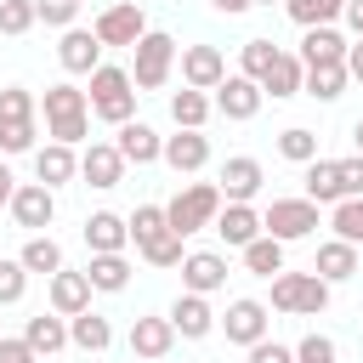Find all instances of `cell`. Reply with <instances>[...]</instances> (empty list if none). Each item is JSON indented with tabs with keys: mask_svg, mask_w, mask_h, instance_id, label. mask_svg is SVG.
<instances>
[{
	"mask_svg": "<svg viewBox=\"0 0 363 363\" xmlns=\"http://www.w3.org/2000/svg\"><path fill=\"white\" fill-rule=\"evenodd\" d=\"M136 79L125 74V68H96L91 74V113L96 119H108V125H130V113H136Z\"/></svg>",
	"mask_w": 363,
	"mask_h": 363,
	"instance_id": "6da1fadb",
	"label": "cell"
},
{
	"mask_svg": "<svg viewBox=\"0 0 363 363\" xmlns=\"http://www.w3.org/2000/svg\"><path fill=\"white\" fill-rule=\"evenodd\" d=\"M216 216H221V187L216 182H193V187H182L170 204H164V221H170V233H204V227H216Z\"/></svg>",
	"mask_w": 363,
	"mask_h": 363,
	"instance_id": "7a4b0ae2",
	"label": "cell"
},
{
	"mask_svg": "<svg viewBox=\"0 0 363 363\" xmlns=\"http://www.w3.org/2000/svg\"><path fill=\"white\" fill-rule=\"evenodd\" d=\"M85 108H91L85 91H74V85H45V130H51V142L74 147V142L85 136Z\"/></svg>",
	"mask_w": 363,
	"mask_h": 363,
	"instance_id": "3957f363",
	"label": "cell"
},
{
	"mask_svg": "<svg viewBox=\"0 0 363 363\" xmlns=\"http://www.w3.org/2000/svg\"><path fill=\"white\" fill-rule=\"evenodd\" d=\"M136 62H130V79H136V91H159L164 79H170V62H176V40L170 34H159V28H147L136 45Z\"/></svg>",
	"mask_w": 363,
	"mask_h": 363,
	"instance_id": "277c9868",
	"label": "cell"
},
{
	"mask_svg": "<svg viewBox=\"0 0 363 363\" xmlns=\"http://www.w3.org/2000/svg\"><path fill=\"white\" fill-rule=\"evenodd\" d=\"M272 306H278V312H306V318H318V312L329 306V284H323L318 272H278V278H272Z\"/></svg>",
	"mask_w": 363,
	"mask_h": 363,
	"instance_id": "5b68a950",
	"label": "cell"
},
{
	"mask_svg": "<svg viewBox=\"0 0 363 363\" xmlns=\"http://www.w3.org/2000/svg\"><path fill=\"white\" fill-rule=\"evenodd\" d=\"M261 227H267V238H278V244L306 238V233L318 227V204H312V199H272L267 216H261Z\"/></svg>",
	"mask_w": 363,
	"mask_h": 363,
	"instance_id": "8992f818",
	"label": "cell"
},
{
	"mask_svg": "<svg viewBox=\"0 0 363 363\" xmlns=\"http://www.w3.org/2000/svg\"><path fill=\"white\" fill-rule=\"evenodd\" d=\"M91 28H96V40H102V45H136V40L147 34V17H142V6H136V0H119V6H108Z\"/></svg>",
	"mask_w": 363,
	"mask_h": 363,
	"instance_id": "52a82bcc",
	"label": "cell"
},
{
	"mask_svg": "<svg viewBox=\"0 0 363 363\" xmlns=\"http://www.w3.org/2000/svg\"><path fill=\"white\" fill-rule=\"evenodd\" d=\"M261 79H250V74H227L221 85H216V113H227V119H255L261 113Z\"/></svg>",
	"mask_w": 363,
	"mask_h": 363,
	"instance_id": "ba28073f",
	"label": "cell"
},
{
	"mask_svg": "<svg viewBox=\"0 0 363 363\" xmlns=\"http://www.w3.org/2000/svg\"><path fill=\"white\" fill-rule=\"evenodd\" d=\"M79 176H85L91 187H102V193H108V187H119V182H125V153H119L113 142H91V147L79 153Z\"/></svg>",
	"mask_w": 363,
	"mask_h": 363,
	"instance_id": "9c48e42d",
	"label": "cell"
},
{
	"mask_svg": "<svg viewBox=\"0 0 363 363\" xmlns=\"http://www.w3.org/2000/svg\"><path fill=\"white\" fill-rule=\"evenodd\" d=\"M261 182H267V176H261V159L238 153V159H227V164H221V182H216V187H221V199H227V204H250V199L261 193Z\"/></svg>",
	"mask_w": 363,
	"mask_h": 363,
	"instance_id": "30bf717a",
	"label": "cell"
},
{
	"mask_svg": "<svg viewBox=\"0 0 363 363\" xmlns=\"http://www.w3.org/2000/svg\"><path fill=\"white\" fill-rule=\"evenodd\" d=\"M221 329H227L233 346H255V340H267V306L244 295V301H233V306L221 312Z\"/></svg>",
	"mask_w": 363,
	"mask_h": 363,
	"instance_id": "8fae6325",
	"label": "cell"
},
{
	"mask_svg": "<svg viewBox=\"0 0 363 363\" xmlns=\"http://www.w3.org/2000/svg\"><path fill=\"white\" fill-rule=\"evenodd\" d=\"M164 164H170L176 176L204 170V164H210V136H204V130H176V136H164Z\"/></svg>",
	"mask_w": 363,
	"mask_h": 363,
	"instance_id": "7c38bea8",
	"label": "cell"
},
{
	"mask_svg": "<svg viewBox=\"0 0 363 363\" xmlns=\"http://www.w3.org/2000/svg\"><path fill=\"white\" fill-rule=\"evenodd\" d=\"M11 216H17V227L40 233V227H51V216H57V193H51L45 182H28V187H17V199H11Z\"/></svg>",
	"mask_w": 363,
	"mask_h": 363,
	"instance_id": "4fadbf2b",
	"label": "cell"
},
{
	"mask_svg": "<svg viewBox=\"0 0 363 363\" xmlns=\"http://www.w3.org/2000/svg\"><path fill=\"white\" fill-rule=\"evenodd\" d=\"M85 244H91V255H125L130 221L113 216V210H96V216H85Z\"/></svg>",
	"mask_w": 363,
	"mask_h": 363,
	"instance_id": "5bb4252c",
	"label": "cell"
},
{
	"mask_svg": "<svg viewBox=\"0 0 363 363\" xmlns=\"http://www.w3.org/2000/svg\"><path fill=\"white\" fill-rule=\"evenodd\" d=\"M170 346H176V323H170V318H136V323H130V352H136L142 363L170 357Z\"/></svg>",
	"mask_w": 363,
	"mask_h": 363,
	"instance_id": "9a60e30c",
	"label": "cell"
},
{
	"mask_svg": "<svg viewBox=\"0 0 363 363\" xmlns=\"http://www.w3.org/2000/svg\"><path fill=\"white\" fill-rule=\"evenodd\" d=\"M57 57H62L68 74H96V68H102V40H96V28H68L62 45H57Z\"/></svg>",
	"mask_w": 363,
	"mask_h": 363,
	"instance_id": "2e32d148",
	"label": "cell"
},
{
	"mask_svg": "<svg viewBox=\"0 0 363 363\" xmlns=\"http://www.w3.org/2000/svg\"><path fill=\"white\" fill-rule=\"evenodd\" d=\"M182 79H187L193 91H216V85L227 79L221 51H216V45H187V51H182Z\"/></svg>",
	"mask_w": 363,
	"mask_h": 363,
	"instance_id": "e0dca14e",
	"label": "cell"
},
{
	"mask_svg": "<svg viewBox=\"0 0 363 363\" xmlns=\"http://www.w3.org/2000/svg\"><path fill=\"white\" fill-rule=\"evenodd\" d=\"M182 284H187V295H210V289L227 284V261H221L216 250H193V255L182 261Z\"/></svg>",
	"mask_w": 363,
	"mask_h": 363,
	"instance_id": "ac0fdd59",
	"label": "cell"
},
{
	"mask_svg": "<svg viewBox=\"0 0 363 363\" xmlns=\"http://www.w3.org/2000/svg\"><path fill=\"white\" fill-rule=\"evenodd\" d=\"M119 153H125V164H153V159H164V136L153 130V125H119V142H113Z\"/></svg>",
	"mask_w": 363,
	"mask_h": 363,
	"instance_id": "d6986e66",
	"label": "cell"
},
{
	"mask_svg": "<svg viewBox=\"0 0 363 363\" xmlns=\"http://www.w3.org/2000/svg\"><path fill=\"white\" fill-rule=\"evenodd\" d=\"M216 233L233 244V250H250L267 227H261V216L250 210V204H221V216H216Z\"/></svg>",
	"mask_w": 363,
	"mask_h": 363,
	"instance_id": "ffe728a7",
	"label": "cell"
},
{
	"mask_svg": "<svg viewBox=\"0 0 363 363\" xmlns=\"http://www.w3.org/2000/svg\"><path fill=\"white\" fill-rule=\"evenodd\" d=\"M51 312H57V318L91 312V278H85V272H57V278H51Z\"/></svg>",
	"mask_w": 363,
	"mask_h": 363,
	"instance_id": "44dd1931",
	"label": "cell"
},
{
	"mask_svg": "<svg viewBox=\"0 0 363 363\" xmlns=\"http://www.w3.org/2000/svg\"><path fill=\"white\" fill-rule=\"evenodd\" d=\"M170 323H176V335H182V340H204V335L216 329V312H210V301H204V295H182V301L170 306Z\"/></svg>",
	"mask_w": 363,
	"mask_h": 363,
	"instance_id": "7402d4cb",
	"label": "cell"
},
{
	"mask_svg": "<svg viewBox=\"0 0 363 363\" xmlns=\"http://www.w3.org/2000/svg\"><path fill=\"white\" fill-rule=\"evenodd\" d=\"M323 284H346L352 272H357V244H346V238H329V244H318V267H312Z\"/></svg>",
	"mask_w": 363,
	"mask_h": 363,
	"instance_id": "603a6c76",
	"label": "cell"
},
{
	"mask_svg": "<svg viewBox=\"0 0 363 363\" xmlns=\"http://www.w3.org/2000/svg\"><path fill=\"white\" fill-rule=\"evenodd\" d=\"M34 176H40L45 187H62V182H74V176H79V159H74V147H62V142L40 147V153H34Z\"/></svg>",
	"mask_w": 363,
	"mask_h": 363,
	"instance_id": "cb8c5ba5",
	"label": "cell"
},
{
	"mask_svg": "<svg viewBox=\"0 0 363 363\" xmlns=\"http://www.w3.org/2000/svg\"><path fill=\"white\" fill-rule=\"evenodd\" d=\"M346 45H352V40H340L335 28H306V40H301V68H318V62H346Z\"/></svg>",
	"mask_w": 363,
	"mask_h": 363,
	"instance_id": "d4e9b609",
	"label": "cell"
},
{
	"mask_svg": "<svg viewBox=\"0 0 363 363\" xmlns=\"http://www.w3.org/2000/svg\"><path fill=\"white\" fill-rule=\"evenodd\" d=\"M306 199L312 204H340V159H312L306 164Z\"/></svg>",
	"mask_w": 363,
	"mask_h": 363,
	"instance_id": "484cf974",
	"label": "cell"
},
{
	"mask_svg": "<svg viewBox=\"0 0 363 363\" xmlns=\"http://www.w3.org/2000/svg\"><path fill=\"white\" fill-rule=\"evenodd\" d=\"M301 85H306V68H301V57H289V51H278V62L267 68V79H261V91H272V96L284 102V96H295Z\"/></svg>",
	"mask_w": 363,
	"mask_h": 363,
	"instance_id": "4316f807",
	"label": "cell"
},
{
	"mask_svg": "<svg viewBox=\"0 0 363 363\" xmlns=\"http://www.w3.org/2000/svg\"><path fill=\"white\" fill-rule=\"evenodd\" d=\"M68 340H74L79 352H108V346H113V329H108V318L79 312V318H68Z\"/></svg>",
	"mask_w": 363,
	"mask_h": 363,
	"instance_id": "83f0119b",
	"label": "cell"
},
{
	"mask_svg": "<svg viewBox=\"0 0 363 363\" xmlns=\"http://www.w3.org/2000/svg\"><path fill=\"white\" fill-rule=\"evenodd\" d=\"M284 11L301 28H335V17H346V0H284Z\"/></svg>",
	"mask_w": 363,
	"mask_h": 363,
	"instance_id": "f1b7e54d",
	"label": "cell"
},
{
	"mask_svg": "<svg viewBox=\"0 0 363 363\" xmlns=\"http://www.w3.org/2000/svg\"><path fill=\"white\" fill-rule=\"evenodd\" d=\"M346 79H352L346 62H318V68H306V85H301V91L318 96V102H335V96L346 91Z\"/></svg>",
	"mask_w": 363,
	"mask_h": 363,
	"instance_id": "f546056e",
	"label": "cell"
},
{
	"mask_svg": "<svg viewBox=\"0 0 363 363\" xmlns=\"http://www.w3.org/2000/svg\"><path fill=\"white\" fill-rule=\"evenodd\" d=\"M210 108H216V102H210L204 91H193V85L170 96V119H176V130H199V125L210 119Z\"/></svg>",
	"mask_w": 363,
	"mask_h": 363,
	"instance_id": "4dcf8cb0",
	"label": "cell"
},
{
	"mask_svg": "<svg viewBox=\"0 0 363 363\" xmlns=\"http://www.w3.org/2000/svg\"><path fill=\"white\" fill-rule=\"evenodd\" d=\"M85 278H91V289H108V295H119V289L130 284V261H125V255H91Z\"/></svg>",
	"mask_w": 363,
	"mask_h": 363,
	"instance_id": "1f68e13d",
	"label": "cell"
},
{
	"mask_svg": "<svg viewBox=\"0 0 363 363\" xmlns=\"http://www.w3.org/2000/svg\"><path fill=\"white\" fill-rule=\"evenodd\" d=\"M28 272H45V278H57L62 272V250H57V238H45V233H34L28 244H23V255H17Z\"/></svg>",
	"mask_w": 363,
	"mask_h": 363,
	"instance_id": "d6a6232c",
	"label": "cell"
},
{
	"mask_svg": "<svg viewBox=\"0 0 363 363\" xmlns=\"http://www.w3.org/2000/svg\"><path fill=\"white\" fill-rule=\"evenodd\" d=\"M23 340H28L34 352H62V346H68V323H62L57 312H51V318L40 312V318H28V329H23Z\"/></svg>",
	"mask_w": 363,
	"mask_h": 363,
	"instance_id": "836d02e7",
	"label": "cell"
},
{
	"mask_svg": "<svg viewBox=\"0 0 363 363\" xmlns=\"http://www.w3.org/2000/svg\"><path fill=\"white\" fill-rule=\"evenodd\" d=\"M244 267H250L255 278H278V272H284V244L261 233V238H255V244L244 250Z\"/></svg>",
	"mask_w": 363,
	"mask_h": 363,
	"instance_id": "e575fe53",
	"label": "cell"
},
{
	"mask_svg": "<svg viewBox=\"0 0 363 363\" xmlns=\"http://www.w3.org/2000/svg\"><path fill=\"white\" fill-rule=\"evenodd\" d=\"M278 153H284L289 164H312V159H318V136H312L306 125H289V130L278 136Z\"/></svg>",
	"mask_w": 363,
	"mask_h": 363,
	"instance_id": "d590c367",
	"label": "cell"
},
{
	"mask_svg": "<svg viewBox=\"0 0 363 363\" xmlns=\"http://www.w3.org/2000/svg\"><path fill=\"white\" fill-rule=\"evenodd\" d=\"M142 255H147L153 267H182V261H187V255H182V233H170V227L153 233V238L142 244Z\"/></svg>",
	"mask_w": 363,
	"mask_h": 363,
	"instance_id": "8d00e7d4",
	"label": "cell"
},
{
	"mask_svg": "<svg viewBox=\"0 0 363 363\" xmlns=\"http://www.w3.org/2000/svg\"><path fill=\"white\" fill-rule=\"evenodd\" d=\"M329 227H335V238H346V244H363V199H340Z\"/></svg>",
	"mask_w": 363,
	"mask_h": 363,
	"instance_id": "74e56055",
	"label": "cell"
},
{
	"mask_svg": "<svg viewBox=\"0 0 363 363\" xmlns=\"http://www.w3.org/2000/svg\"><path fill=\"white\" fill-rule=\"evenodd\" d=\"M40 23L34 0H0V34H28Z\"/></svg>",
	"mask_w": 363,
	"mask_h": 363,
	"instance_id": "f35d334b",
	"label": "cell"
},
{
	"mask_svg": "<svg viewBox=\"0 0 363 363\" xmlns=\"http://www.w3.org/2000/svg\"><path fill=\"white\" fill-rule=\"evenodd\" d=\"M272 62H278V45L272 40H244V74L250 79H267Z\"/></svg>",
	"mask_w": 363,
	"mask_h": 363,
	"instance_id": "ab89813d",
	"label": "cell"
},
{
	"mask_svg": "<svg viewBox=\"0 0 363 363\" xmlns=\"http://www.w3.org/2000/svg\"><path fill=\"white\" fill-rule=\"evenodd\" d=\"M164 227H170V221H164V204H142V210L130 216V238H136V250H142L153 233H164Z\"/></svg>",
	"mask_w": 363,
	"mask_h": 363,
	"instance_id": "60d3db41",
	"label": "cell"
},
{
	"mask_svg": "<svg viewBox=\"0 0 363 363\" xmlns=\"http://www.w3.org/2000/svg\"><path fill=\"white\" fill-rule=\"evenodd\" d=\"M17 119H34V96L23 85H6L0 91V125H17Z\"/></svg>",
	"mask_w": 363,
	"mask_h": 363,
	"instance_id": "b9f144b4",
	"label": "cell"
},
{
	"mask_svg": "<svg viewBox=\"0 0 363 363\" xmlns=\"http://www.w3.org/2000/svg\"><path fill=\"white\" fill-rule=\"evenodd\" d=\"M23 289H28V267L23 261H0V306L23 301Z\"/></svg>",
	"mask_w": 363,
	"mask_h": 363,
	"instance_id": "7bdbcfd3",
	"label": "cell"
},
{
	"mask_svg": "<svg viewBox=\"0 0 363 363\" xmlns=\"http://www.w3.org/2000/svg\"><path fill=\"white\" fill-rule=\"evenodd\" d=\"M34 11H40V23H51V28H74V17H79V6L74 0H34Z\"/></svg>",
	"mask_w": 363,
	"mask_h": 363,
	"instance_id": "ee69618b",
	"label": "cell"
},
{
	"mask_svg": "<svg viewBox=\"0 0 363 363\" xmlns=\"http://www.w3.org/2000/svg\"><path fill=\"white\" fill-rule=\"evenodd\" d=\"M295 363H340V352H335L329 335H306V340L295 346Z\"/></svg>",
	"mask_w": 363,
	"mask_h": 363,
	"instance_id": "f6af8a7d",
	"label": "cell"
},
{
	"mask_svg": "<svg viewBox=\"0 0 363 363\" xmlns=\"http://www.w3.org/2000/svg\"><path fill=\"white\" fill-rule=\"evenodd\" d=\"M28 147H34V119L0 125V153H28Z\"/></svg>",
	"mask_w": 363,
	"mask_h": 363,
	"instance_id": "bcb514c9",
	"label": "cell"
},
{
	"mask_svg": "<svg viewBox=\"0 0 363 363\" xmlns=\"http://www.w3.org/2000/svg\"><path fill=\"white\" fill-rule=\"evenodd\" d=\"M340 193L346 199H363V153L357 159H340Z\"/></svg>",
	"mask_w": 363,
	"mask_h": 363,
	"instance_id": "7dc6e473",
	"label": "cell"
},
{
	"mask_svg": "<svg viewBox=\"0 0 363 363\" xmlns=\"http://www.w3.org/2000/svg\"><path fill=\"white\" fill-rule=\"evenodd\" d=\"M250 363H295V352L278 346V340H255V346H250Z\"/></svg>",
	"mask_w": 363,
	"mask_h": 363,
	"instance_id": "c3c4849f",
	"label": "cell"
},
{
	"mask_svg": "<svg viewBox=\"0 0 363 363\" xmlns=\"http://www.w3.org/2000/svg\"><path fill=\"white\" fill-rule=\"evenodd\" d=\"M40 352L28 346V340H0V363H34Z\"/></svg>",
	"mask_w": 363,
	"mask_h": 363,
	"instance_id": "681fc988",
	"label": "cell"
},
{
	"mask_svg": "<svg viewBox=\"0 0 363 363\" xmlns=\"http://www.w3.org/2000/svg\"><path fill=\"white\" fill-rule=\"evenodd\" d=\"M346 74H352V79H363V40H352V45H346Z\"/></svg>",
	"mask_w": 363,
	"mask_h": 363,
	"instance_id": "f907efd6",
	"label": "cell"
},
{
	"mask_svg": "<svg viewBox=\"0 0 363 363\" xmlns=\"http://www.w3.org/2000/svg\"><path fill=\"white\" fill-rule=\"evenodd\" d=\"M210 6H216V11H221V17H238V11H250V6H255V0H210Z\"/></svg>",
	"mask_w": 363,
	"mask_h": 363,
	"instance_id": "816d5d0a",
	"label": "cell"
},
{
	"mask_svg": "<svg viewBox=\"0 0 363 363\" xmlns=\"http://www.w3.org/2000/svg\"><path fill=\"white\" fill-rule=\"evenodd\" d=\"M346 23H352V34L363 40V0H346Z\"/></svg>",
	"mask_w": 363,
	"mask_h": 363,
	"instance_id": "f5cc1de1",
	"label": "cell"
},
{
	"mask_svg": "<svg viewBox=\"0 0 363 363\" xmlns=\"http://www.w3.org/2000/svg\"><path fill=\"white\" fill-rule=\"evenodd\" d=\"M17 199V182H11V170H6V159H0V204H11Z\"/></svg>",
	"mask_w": 363,
	"mask_h": 363,
	"instance_id": "db71d44e",
	"label": "cell"
},
{
	"mask_svg": "<svg viewBox=\"0 0 363 363\" xmlns=\"http://www.w3.org/2000/svg\"><path fill=\"white\" fill-rule=\"evenodd\" d=\"M352 142H357V153H363V119H357V125H352Z\"/></svg>",
	"mask_w": 363,
	"mask_h": 363,
	"instance_id": "11a10c76",
	"label": "cell"
},
{
	"mask_svg": "<svg viewBox=\"0 0 363 363\" xmlns=\"http://www.w3.org/2000/svg\"><path fill=\"white\" fill-rule=\"evenodd\" d=\"M255 6H272V0H255Z\"/></svg>",
	"mask_w": 363,
	"mask_h": 363,
	"instance_id": "9f6ffc18",
	"label": "cell"
},
{
	"mask_svg": "<svg viewBox=\"0 0 363 363\" xmlns=\"http://www.w3.org/2000/svg\"><path fill=\"white\" fill-rule=\"evenodd\" d=\"M74 6H79V0H74Z\"/></svg>",
	"mask_w": 363,
	"mask_h": 363,
	"instance_id": "6f0895ef",
	"label": "cell"
}]
</instances>
